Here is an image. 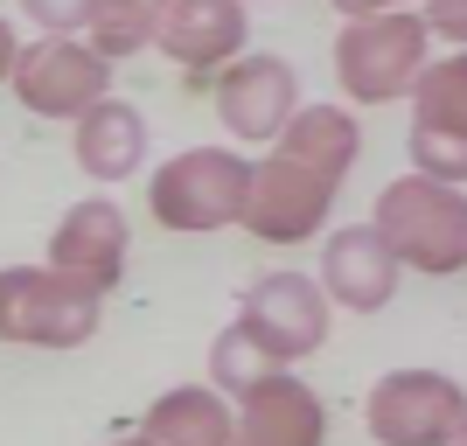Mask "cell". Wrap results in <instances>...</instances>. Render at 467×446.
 Wrapping results in <instances>:
<instances>
[{
    "instance_id": "1",
    "label": "cell",
    "mask_w": 467,
    "mask_h": 446,
    "mask_svg": "<svg viewBox=\"0 0 467 446\" xmlns=\"http://www.w3.org/2000/svg\"><path fill=\"white\" fill-rule=\"evenodd\" d=\"M356 154H363V126L342 105H300V112L279 126L273 154L252 168V189H244V231L258 244H307L321 223L335 216V195L349 182Z\"/></svg>"
},
{
    "instance_id": "2",
    "label": "cell",
    "mask_w": 467,
    "mask_h": 446,
    "mask_svg": "<svg viewBox=\"0 0 467 446\" xmlns=\"http://www.w3.org/2000/svg\"><path fill=\"white\" fill-rule=\"evenodd\" d=\"M377 244L398 258V272H426V279H453L467 265V202L461 189L426 175H398L377 195L370 216Z\"/></svg>"
},
{
    "instance_id": "3",
    "label": "cell",
    "mask_w": 467,
    "mask_h": 446,
    "mask_svg": "<svg viewBox=\"0 0 467 446\" xmlns=\"http://www.w3.org/2000/svg\"><path fill=\"white\" fill-rule=\"evenodd\" d=\"M244 189H252V161L237 147H189V154L154 168L147 210H154L161 231L210 237V231H231L244 216Z\"/></svg>"
},
{
    "instance_id": "4",
    "label": "cell",
    "mask_w": 467,
    "mask_h": 446,
    "mask_svg": "<svg viewBox=\"0 0 467 446\" xmlns=\"http://www.w3.org/2000/svg\"><path fill=\"white\" fill-rule=\"evenodd\" d=\"M426 21L411 7H390V15H363V21H342L335 36V84L349 105H390L405 98L426 70Z\"/></svg>"
},
{
    "instance_id": "5",
    "label": "cell",
    "mask_w": 467,
    "mask_h": 446,
    "mask_svg": "<svg viewBox=\"0 0 467 446\" xmlns=\"http://www.w3.org/2000/svg\"><path fill=\"white\" fill-rule=\"evenodd\" d=\"M105 321V300L49 265H0V342L21 349H84Z\"/></svg>"
},
{
    "instance_id": "6",
    "label": "cell",
    "mask_w": 467,
    "mask_h": 446,
    "mask_svg": "<svg viewBox=\"0 0 467 446\" xmlns=\"http://www.w3.org/2000/svg\"><path fill=\"white\" fill-rule=\"evenodd\" d=\"M363 426L377 446H461L467 398L447 369H384L363 398Z\"/></svg>"
},
{
    "instance_id": "7",
    "label": "cell",
    "mask_w": 467,
    "mask_h": 446,
    "mask_svg": "<svg viewBox=\"0 0 467 446\" xmlns=\"http://www.w3.org/2000/svg\"><path fill=\"white\" fill-rule=\"evenodd\" d=\"M237 328H244V342L273 369H286V363H300V356H314L328 342L335 307L321 300V286H314L307 272H265L237 300Z\"/></svg>"
},
{
    "instance_id": "8",
    "label": "cell",
    "mask_w": 467,
    "mask_h": 446,
    "mask_svg": "<svg viewBox=\"0 0 467 446\" xmlns=\"http://www.w3.org/2000/svg\"><path fill=\"white\" fill-rule=\"evenodd\" d=\"M7 84H15L21 112H36V119H84L98 98H112V63L91 57L78 36H42V42H21V49H15Z\"/></svg>"
},
{
    "instance_id": "9",
    "label": "cell",
    "mask_w": 467,
    "mask_h": 446,
    "mask_svg": "<svg viewBox=\"0 0 467 446\" xmlns=\"http://www.w3.org/2000/svg\"><path fill=\"white\" fill-rule=\"evenodd\" d=\"M405 98H411V175L461 189V175H467V63H461V49L432 57Z\"/></svg>"
},
{
    "instance_id": "10",
    "label": "cell",
    "mask_w": 467,
    "mask_h": 446,
    "mask_svg": "<svg viewBox=\"0 0 467 446\" xmlns=\"http://www.w3.org/2000/svg\"><path fill=\"white\" fill-rule=\"evenodd\" d=\"M300 112V78H293L286 57H231L216 70V119L223 133L244 140V147H273L279 126Z\"/></svg>"
},
{
    "instance_id": "11",
    "label": "cell",
    "mask_w": 467,
    "mask_h": 446,
    "mask_svg": "<svg viewBox=\"0 0 467 446\" xmlns=\"http://www.w3.org/2000/svg\"><path fill=\"white\" fill-rule=\"evenodd\" d=\"M147 42L189 78H216L231 57H244V7L237 0H154Z\"/></svg>"
},
{
    "instance_id": "12",
    "label": "cell",
    "mask_w": 467,
    "mask_h": 446,
    "mask_svg": "<svg viewBox=\"0 0 467 446\" xmlns=\"http://www.w3.org/2000/svg\"><path fill=\"white\" fill-rule=\"evenodd\" d=\"M126 252H133L126 210H119L112 195H84V202L63 210L57 237H49V272L78 279V286H91L98 300H105V293L126 279Z\"/></svg>"
},
{
    "instance_id": "13",
    "label": "cell",
    "mask_w": 467,
    "mask_h": 446,
    "mask_svg": "<svg viewBox=\"0 0 467 446\" xmlns=\"http://www.w3.org/2000/svg\"><path fill=\"white\" fill-rule=\"evenodd\" d=\"M231 446H328V405L293 369H265L231 411Z\"/></svg>"
},
{
    "instance_id": "14",
    "label": "cell",
    "mask_w": 467,
    "mask_h": 446,
    "mask_svg": "<svg viewBox=\"0 0 467 446\" xmlns=\"http://www.w3.org/2000/svg\"><path fill=\"white\" fill-rule=\"evenodd\" d=\"M321 300L328 307H349V314H377L398 300V258L377 244L370 223H349L321 244Z\"/></svg>"
},
{
    "instance_id": "15",
    "label": "cell",
    "mask_w": 467,
    "mask_h": 446,
    "mask_svg": "<svg viewBox=\"0 0 467 446\" xmlns=\"http://www.w3.org/2000/svg\"><path fill=\"white\" fill-rule=\"evenodd\" d=\"M70 154L91 182H126L147 161V119L126 98H98L84 119H70Z\"/></svg>"
},
{
    "instance_id": "16",
    "label": "cell",
    "mask_w": 467,
    "mask_h": 446,
    "mask_svg": "<svg viewBox=\"0 0 467 446\" xmlns=\"http://www.w3.org/2000/svg\"><path fill=\"white\" fill-rule=\"evenodd\" d=\"M147 446H231V398L210 384H175L147 411Z\"/></svg>"
},
{
    "instance_id": "17",
    "label": "cell",
    "mask_w": 467,
    "mask_h": 446,
    "mask_svg": "<svg viewBox=\"0 0 467 446\" xmlns=\"http://www.w3.org/2000/svg\"><path fill=\"white\" fill-rule=\"evenodd\" d=\"M147 15H154V0H91V21H84V49L105 63L133 57V49H147Z\"/></svg>"
},
{
    "instance_id": "18",
    "label": "cell",
    "mask_w": 467,
    "mask_h": 446,
    "mask_svg": "<svg viewBox=\"0 0 467 446\" xmlns=\"http://www.w3.org/2000/svg\"><path fill=\"white\" fill-rule=\"evenodd\" d=\"M265 369H273V363H265V356L244 342V328H237V321L216 335V349H210V390H231V398H244V390H252Z\"/></svg>"
},
{
    "instance_id": "19",
    "label": "cell",
    "mask_w": 467,
    "mask_h": 446,
    "mask_svg": "<svg viewBox=\"0 0 467 446\" xmlns=\"http://www.w3.org/2000/svg\"><path fill=\"white\" fill-rule=\"evenodd\" d=\"M21 15L36 21L42 36H84V21H91V0H21Z\"/></svg>"
},
{
    "instance_id": "20",
    "label": "cell",
    "mask_w": 467,
    "mask_h": 446,
    "mask_svg": "<svg viewBox=\"0 0 467 446\" xmlns=\"http://www.w3.org/2000/svg\"><path fill=\"white\" fill-rule=\"evenodd\" d=\"M419 21H426V36H440L447 49H461V42H467V0H426Z\"/></svg>"
},
{
    "instance_id": "21",
    "label": "cell",
    "mask_w": 467,
    "mask_h": 446,
    "mask_svg": "<svg viewBox=\"0 0 467 446\" xmlns=\"http://www.w3.org/2000/svg\"><path fill=\"white\" fill-rule=\"evenodd\" d=\"M342 21H363V15H390V7H405V0H328Z\"/></svg>"
},
{
    "instance_id": "22",
    "label": "cell",
    "mask_w": 467,
    "mask_h": 446,
    "mask_svg": "<svg viewBox=\"0 0 467 446\" xmlns=\"http://www.w3.org/2000/svg\"><path fill=\"white\" fill-rule=\"evenodd\" d=\"M15 49H21V42H15V21L0 15V84H7V63H15Z\"/></svg>"
},
{
    "instance_id": "23",
    "label": "cell",
    "mask_w": 467,
    "mask_h": 446,
    "mask_svg": "<svg viewBox=\"0 0 467 446\" xmlns=\"http://www.w3.org/2000/svg\"><path fill=\"white\" fill-rule=\"evenodd\" d=\"M112 446H147V440H112Z\"/></svg>"
},
{
    "instance_id": "24",
    "label": "cell",
    "mask_w": 467,
    "mask_h": 446,
    "mask_svg": "<svg viewBox=\"0 0 467 446\" xmlns=\"http://www.w3.org/2000/svg\"><path fill=\"white\" fill-rule=\"evenodd\" d=\"M237 7H244V0H237Z\"/></svg>"
}]
</instances>
